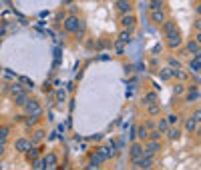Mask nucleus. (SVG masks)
I'll use <instances>...</instances> for the list:
<instances>
[{"label":"nucleus","mask_w":201,"mask_h":170,"mask_svg":"<svg viewBox=\"0 0 201 170\" xmlns=\"http://www.w3.org/2000/svg\"><path fill=\"white\" fill-rule=\"evenodd\" d=\"M167 136H169L171 140H177V138H179V130H177V128H169V130H167Z\"/></svg>","instance_id":"4be33fe9"},{"label":"nucleus","mask_w":201,"mask_h":170,"mask_svg":"<svg viewBox=\"0 0 201 170\" xmlns=\"http://www.w3.org/2000/svg\"><path fill=\"white\" fill-rule=\"evenodd\" d=\"M157 152H159V142L151 138V140H149V142L143 146V154H145V156H155Z\"/></svg>","instance_id":"f03ea898"},{"label":"nucleus","mask_w":201,"mask_h":170,"mask_svg":"<svg viewBox=\"0 0 201 170\" xmlns=\"http://www.w3.org/2000/svg\"><path fill=\"white\" fill-rule=\"evenodd\" d=\"M141 156H143V146H141V142H133V146H131V162H137Z\"/></svg>","instance_id":"7ed1b4c3"},{"label":"nucleus","mask_w":201,"mask_h":170,"mask_svg":"<svg viewBox=\"0 0 201 170\" xmlns=\"http://www.w3.org/2000/svg\"><path fill=\"white\" fill-rule=\"evenodd\" d=\"M191 70L197 74L199 72V54H193V60H191Z\"/></svg>","instance_id":"dca6fc26"},{"label":"nucleus","mask_w":201,"mask_h":170,"mask_svg":"<svg viewBox=\"0 0 201 170\" xmlns=\"http://www.w3.org/2000/svg\"><path fill=\"white\" fill-rule=\"evenodd\" d=\"M129 40H131V34H129V30L125 28V30L121 32V36H119V42H129Z\"/></svg>","instance_id":"6ab92c4d"},{"label":"nucleus","mask_w":201,"mask_h":170,"mask_svg":"<svg viewBox=\"0 0 201 170\" xmlns=\"http://www.w3.org/2000/svg\"><path fill=\"white\" fill-rule=\"evenodd\" d=\"M159 76H161V78H163V80H169L171 76H173V68H171V66H169V68H163Z\"/></svg>","instance_id":"f3484780"},{"label":"nucleus","mask_w":201,"mask_h":170,"mask_svg":"<svg viewBox=\"0 0 201 170\" xmlns=\"http://www.w3.org/2000/svg\"><path fill=\"white\" fill-rule=\"evenodd\" d=\"M197 98H199V88H197V86L189 88V92H187V100L193 102V100H197Z\"/></svg>","instance_id":"ddd939ff"},{"label":"nucleus","mask_w":201,"mask_h":170,"mask_svg":"<svg viewBox=\"0 0 201 170\" xmlns=\"http://www.w3.org/2000/svg\"><path fill=\"white\" fill-rule=\"evenodd\" d=\"M175 94H183V86H181V84H177V86H175Z\"/></svg>","instance_id":"c756f323"},{"label":"nucleus","mask_w":201,"mask_h":170,"mask_svg":"<svg viewBox=\"0 0 201 170\" xmlns=\"http://www.w3.org/2000/svg\"><path fill=\"white\" fill-rule=\"evenodd\" d=\"M65 30H66V32H76V30H80V20L76 18V16H68V18L65 20Z\"/></svg>","instance_id":"f257e3e1"},{"label":"nucleus","mask_w":201,"mask_h":170,"mask_svg":"<svg viewBox=\"0 0 201 170\" xmlns=\"http://www.w3.org/2000/svg\"><path fill=\"white\" fill-rule=\"evenodd\" d=\"M175 32H179L177 26H175V22H171V20H165V22H163V34H165V38L171 36V34H175Z\"/></svg>","instance_id":"0eeeda50"},{"label":"nucleus","mask_w":201,"mask_h":170,"mask_svg":"<svg viewBox=\"0 0 201 170\" xmlns=\"http://www.w3.org/2000/svg\"><path fill=\"white\" fill-rule=\"evenodd\" d=\"M8 136V128H0V142H4Z\"/></svg>","instance_id":"bb28decb"},{"label":"nucleus","mask_w":201,"mask_h":170,"mask_svg":"<svg viewBox=\"0 0 201 170\" xmlns=\"http://www.w3.org/2000/svg\"><path fill=\"white\" fill-rule=\"evenodd\" d=\"M149 106V114H151V116H155V114H159V106L155 104V102H153V104H147Z\"/></svg>","instance_id":"5701e85b"},{"label":"nucleus","mask_w":201,"mask_h":170,"mask_svg":"<svg viewBox=\"0 0 201 170\" xmlns=\"http://www.w3.org/2000/svg\"><path fill=\"white\" fill-rule=\"evenodd\" d=\"M153 102H157V94L155 92H149V94L145 96V104H153Z\"/></svg>","instance_id":"a211bd4d"},{"label":"nucleus","mask_w":201,"mask_h":170,"mask_svg":"<svg viewBox=\"0 0 201 170\" xmlns=\"http://www.w3.org/2000/svg\"><path fill=\"white\" fill-rule=\"evenodd\" d=\"M167 122H169V126H175L179 122V118H177V114H171V116L167 118Z\"/></svg>","instance_id":"393cba45"},{"label":"nucleus","mask_w":201,"mask_h":170,"mask_svg":"<svg viewBox=\"0 0 201 170\" xmlns=\"http://www.w3.org/2000/svg\"><path fill=\"white\" fill-rule=\"evenodd\" d=\"M121 24H123V28H127V30H131V28L137 24V20H135V16L131 14V12H127V14H123V18H121Z\"/></svg>","instance_id":"20e7f679"},{"label":"nucleus","mask_w":201,"mask_h":170,"mask_svg":"<svg viewBox=\"0 0 201 170\" xmlns=\"http://www.w3.org/2000/svg\"><path fill=\"white\" fill-rule=\"evenodd\" d=\"M117 8L121 14H127V12L133 10V6H131V0H117Z\"/></svg>","instance_id":"6e6552de"},{"label":"nucleus","mask_w":201,"mask_h":170,"mask_svg":"<svg viewBox=\"0 0 201 170\" xmlns=\"http://www.w3.org/2000/svg\"><path fill=\"white\" fill-rule=\"evenodd\" d=\"M137 136H139V138L141 140H147L149 138V128H147V126H139V128H137Z\"/></svg>","instance_id":"4468645a"},{"label":"nucleus","mask_w":201,"mask_h":170,"mask_svg":"<svg viewBox=\"0 0 201 170\" xmlns=\"http://www.w3.org/2000/svg\"><path fill=\"white\" fill-rule=\"evenodd\" d=\"M32 166H34V168H42V166H44V168H46V164H44V160H36V158H34V162H32Z\"/></svg>","instance_id":"a878e982"},{"label":"nucleus","mask_w":201,"mask_h":170,"mask_svg":"<svg viewBox=\"0 0 201 170\" xmlns=\"http://www.w3.org/2000/svg\"><path fill=\"white\" fill-rule=\"evenodd\" d=\"M163 8V0H151V10H161Z\"/></svg>","instance_id":"aec40b11"},{"label":"nucleus","mask_w":201,"mask_h":170,"mask_svg":"<svg viewBox=\"0 0 201 170\" xmlns=\"http://www.w3.org/2000/svg\"><path fill=\"white\" fill-rule=\"evenodd\" d=\"M195 128H197V120H195L193 116L187 118V120H185V130H187V132H193Z\"/></svg>","instance_id":"f8f14e48"},{"label":"nucleus","mask_w":201,"mask_h":170,"mask_svg":"<svg viewBox=\"0 0 201 170\" xmlns=\"http://www.w3.org/2000/svg\"><path fill=\"white\" fill-rule=\"evenodd\" d=\"M169 130V122L167 120H159V132H167Z\"/></svg>","instance_id":"b1692460"},{"label":"nucleus","mask_w":201,"mask_h":170,"mask_svg":"<svg viewBox=\"0 0 201 170\" xmlns=\"http://www.w3.org/2000/svg\"><path fill=\"white\" fill-rule=\"evenodd\" d=\"M36 156H38V150H30V152H28V158H36Z\"/></svg>","instance_id":"c85d7f7f"},{"label":"nucleus","mask_w":201,"mask_h":170,"mask_svg":"<svg viewBox=\"0 0 201 170\" xmlns=\"http://www.w3.org/2000/svg\"><path fill=\"white\" fill-rule=\"evenodd\" d=\"M30 146H32V142H28L26 138H18V140H16V150H18V152H28V150H30Z\"/></svg>","instance_id":"1a4fd4ad"},{"label":"nucleus","mask_w":201,"mask_h":170,"mask_svg":"<svg viewBox=\"0 0 201 170\" xmlns=\"http://www.w3.org/2000/svg\"><path fill=\"white\" fill-rule=\"evenodd\" d=\"M24 110H26V114H40V106H38V102H34V100H26Z\"/></svg>","instance_id":"423d86ee"},{"label":"nucleus","mask_w":201,"mask_h":170,"mask_svg":"<svg viewBox=\"0 0 201 170\" xmlns=\"http://www.w3.org/2000/svg\"><path fill=\"white\" fill-rule=\"evenodd\" d=\"M151 18L155 20L157 24H163L165 22V12H163V8H161V10H151Z\"/></svg>","instance_id":"9d476101"},{"label":"nucleus","mask_w":201,"mask_h":170,"mask_svg":"<svg viewBox=\"0 0 201 170\" xmlns=\"http://www.w3.org/2000/svg\"><path fill=\"white\" fill-rule=\"evenodd\" d=\"M187 52H191V54H199V40L189 42V44H187Z\"/></svg>","instance_id":"2eb2a0df"},{"label":"nucleus","mask_w":201,"mask_h":170,"mask_svg":"<svg viewBox=\"0 0 201 170\" xmlns=\"http://www.w3.org/2000/svg\"><path fill=\"white\" fill-rule=\"evenodd\" d=\"M26 100H28V94H26V92H18V94H16V98H14V102H16V104H18V106H24V104H26Z\"/></svg>","instance_id":"9b49d317"},{"label":"nucleus","mask_w":201,"mask_h":170,"mask_svg":"<svg viewBox=\"0 0 201 170\" xmlns=\"http://www.w3.org/2000/svg\"><path fill=\"white\" fill-rule=\"evenodd\" d=\"M167 46L169 48H179V46H181V34L175 32V34H171V36H167Z\"/></svg>","instance_id":"39448f33"},{"label":"nucleus","mask_w":201,"mask_h":170,"mask_svg":"<svg viewBox=\"0 0 201 170\" xmlns=\"http://www.w3.org/2000/svg\"><path fill=\"white\" fill-rule=\"evenodd\" d=\"M44 164H46V166H54V164H57V156L48 154V156H46V160H44Z\"/></svg>","instance_id":"412c9836"},{"label":"nucleus","mask_w":201,"mask_h":170,"mask_svg":"<svg viewBox=\"0 0 201 170\" xmlns=\"http://www.w3.org/2000/svg\"><path fill=\"white\" fill-rule=\"evenodd\" d=\"M12 92H14V94H18V92H22V88H20V86H12Z\"/></svg>","instance_id":"7c9ffc66"},{"label":"nucleus","mask_w":201,"mask_h":170,"mask_svg":"<svg viewBox=\"0 0 201 170\" xmlns=\"http://www.w3.org/2000/svg\"><path fill=\"white\" fill-rule=\"evenodd\" d=\"M169 66H171V68H179V60H175V58H169Z\"/></svg>","instance_id":"cd10ccee"}]
</instances>
